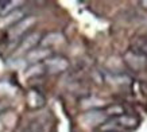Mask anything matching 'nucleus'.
<instances>
[{"instance_id": "f257e3e1", "label": "nucleus", "mask_w": 147, "mask_h": 132, "mask_svg": "<svg viewBox=\"0 0 147 132\" xmlns=\"http://www.w3.org/2000/svg\"><path fill=\"white\" fill-rule=\"evenodd\" d=\"M139 125V120L132 116V114L128 113H120L116 114L113 117H109L107 121L100 125L101 127V132H107V131H116L120 132L119 129L120 128H124V129H135V128Z\"/></svg>"}, {"instance_id": "f03ea898", "label": "nucleus", "mask_w": 147, "mask_h": 132, "mask_svg": "<svg viewBox=\"0 0 147 132\" xmlns=\"http://www.w3.org/2000/svg\"><path fill=\"white\" fill-rule=\"evenodd\" d=\"M36 19L35 16L31 15H26L23 19H20L18 23H15L12 27L8 28V38L11 40H20L24 35H27L31 27L35 24Z\"/></svg>"}, {"instance_id": "7ed1b4c3", "label": "nucleus", "mask_w": 147, "mask_h": 132, "mask_svg": "<svg viewBox=\"0 0 147 132\" xmlns=\"http://www.w3.org/2000/svg\"><path fill=\"white\" fill-rule=\"evenodd\" d=\"M43 69L49 74H59L67 70L69 67V59L62 55H50L47 59L43 61Z\"/></svg>"}, {"instance_id": "20e7f679", "label": "nucleus", "mask_w": 147, "mask_h": 132, "mask_svg": "<svg viewBox=\"0 0 147 132\" xmlns=\"http://www.w3.org/2000/svg\"><path fill=\"white\" fill-rule=\"evenodd\" d=\"M40 35L39 32H28L27 35H24L22 39L19 40V44H18V53H28V51H31L32 48H35L36 46H39V42H40Z\"/></svg>"}, {"instance_id": "39448f33", "label": "nucleus", "mask_w": 147, "mask_h": 132, "mask_svg": "<svg viewBox=\"0 0 147 132\" xmlns=\"http://www.w3.org/2000/svg\"><path fill=\"white\" fill-rule=\"evenodd\" d=\"M50 55H51L50 48H45L38 46V47L32 48L31 51H28L26 54V61H28V63H31V65H35V63H39V62L47 59Z\"/></svg>"}, {"instance_id": "423d86ee", "label": "nucleus", "mask_w": 147, "mask_h": 132, "mask_svg": "<svg viewBox=\"0 0 147 132\" xmlns=\"http://www.w3.org/2000/svg\"><path fill=\"white\" fill-rule=\"evenodd\" d=\"M62 40H63L62 32H59V31H51V32H47L46 35H43L40 38L39 46L45 48H50V47H53V46H55V44L61 43Z\"/></svg>"}, {"instance_id": "0eeeda50", "label": "nucleus", "mask_w": 147, "mask_h": 132, "mask_svg": "<svg viewBox=\"0 0 147 132\" xmlns=\"http://www.w3.org/2000/svg\"><path fill=\"white\" fill-rule=\"evenodd\" d=\"M24 16H26V15H24V12H23V9L22 8H16L15 11L7 13V15H4V16L1 18V20H0V27L9 28V27H12L15 23H18L19 20L23 19Z\"/></svg>"}, {"instance_id": "6e6552de", "label": "nucleus", "mask_w": 147, "mask_h": 132, "mask_svg": "<svg viewBox=\"0 0 147 132\" xmlns=\"http://www.w3.org/2000/svg\"><path fill=\"white\" fill-rule=\"evenodd\" d=\"M27 104H28V108H31V109L42 108L45 105V97L42 96L40 92L35 90V89H31L27 94Z\"/></svg>"}, {"instance_id": "1a4fd4ad", "label": "nucleus", "mask_w": 147, "mask_h": 132, "mask_svg": "<svg viewBox=\"0 0 147 132\" xmlns=\"http://www.w3.org/2000/svg\"><path fill=\"white\" fill-rule=\"evenodd\" d=\"M136 53H139V54H142V55H144V57H147V36L144 38V39L139 43V46H138V51Z\"/></svg>"}, {"instance_id": "9d476101", "label": "nucleus", "mask_w": 147, "mask_h": 132, "mask_svg": "<svg viewBox=\"0 0 147 132\" xmlns=\"http://www.w3.org/2000/svg\"><path fill=\"white\" fill-rule=\"evenodd\" d=\"M140 4L144 7V9H147V1H140Z\"/></svg>"}, {"instance_id": "9b49d317", "label": "nucleus", "mask_w": 147, "mask_h": 132, "mask_svg": "<svg viewBox=\"0 0 147 132\" xmlns=\"http://www.w3.org/2000/svg\"><path fill=\"white\" fill-rule=\"evenodd\" d=\"M107 132H116V131H107Z\"/></svg>"}, {"instance_id": "f8f14e48", "label": "nucleus", "mask_w": 147, "mask_h": 132, "mask_svg": "<svg viewBox=\"0 0 147 132\" xmlns=\"http://www.w3.org/2000/svg\"><path fill=\"white\" fill-rule=\"evenodd\" d=\"M24 132H26V131H24Z\"/></svg>"}]
</instances>
